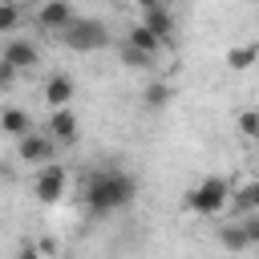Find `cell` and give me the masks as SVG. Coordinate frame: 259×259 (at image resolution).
I'll return each instance as SVG.
<instances>
[{"label":"cell","mask_w":259,"mask_h":259,"mask_svg":"<svg viewBox=\"0 0 259 259\" xmlns=\"http://www.w3.org/2000/svg\"><path fill=\"white\" fill-rule=\"evenodd\" d=\"M134 198H138V182H134V174H125L117 166H101L85 182V210L97 214V219H105L113 210H125Z\"/></svg>","instance_id":"6da1fadb"},{"label":"cell","mask_w":259,"mask_h":259,"mask_svg":"<svg viewBox=\"0 0 259 259\" xmlns=\"http://www.w3.org/2000/svg\"><path fill=\"white\" fill-rule=\"evenodd\" d=\"M231 190H235V186H231L223 174H210V178H202L198 186L186 190L182 206H186L190 214H219V210L231 206Z\"/></svg>","instance_id":"7a4b0ae2"},{"label":"cell","mask_w":259,"mask_h":259,"mask_svg":"<svg viewBox=\"0 0 259 259\" xmlns=\"http://www.w3.org/2000/svg\"><path fill=\"white\" fill-rule=\"evenodd\" d=\"M57 40H61L65 49H73V53H97V49L109 45V32H105V24L93 20V16H73V20L57 32Z\"/></svg>","instance_id":"3957f363"},{"label":"cell","mask_w":259,"mask_h":259,"mask_svg":"<svg viewBox=\"0 0 259 259\" xmlns=\"http://www.w3.org/2000/svg\"><path fill=\"white\" fill-rule=\"evenodd\" d=\"M65 186H69V170H65L61 162H45V166H36V174H32V194H36L40 202H57V198H65Z\"/></svg>","instance_id":"277c9868"},{"label":"cell","mask_w":259,"mask_h":259,"mask_svg":"<svg viewBox=\"0 0 259 259\" xmlns=\"http://www.w3.org/2000/svg\"><path fill=\"white\" fill-rule=\"evenodd\" d=\"M53 154H57V142L45 134V130H28L24 138H16V158L20 162H36V166H45V162H53Z\"/></svg>","instance_id":"5b68a950"},{"label":"cell","mask_w":259,"mask_h":259,"mask_svg":"<svg viewBox=\"0 0 259 259\" xmlns=\"http://www.w3.org/2000/svg\"><path fill=\"white\" fill-rule=\"evenodd\" d=\"M45 134H49L57 146H73V142H77V134H81V125H77V113H73L69 105H65V109H53V117H49Z\"/></svg>","instance_id":"8992f818"},{"label":"cell","mask_w":259,"mask_h":259,"mask_svg":"<svg viewBox=\"0 0 259 259\" xmlns=\"http://www.w3.org/2000/svg\"><path fill=\"white\" fill-rule=\"evenodd\" d=\"M73 16H77V12H73L69 0H45V4L36 8V24H40L45 32H61Z\"/></svg>","instance_id":"52a82bcc"},{"label":"cell","mask_w":259,"mask_h":259,"mask_svg":"<svg viewBox=\"0 0 259 259\" xmlns=\"http://www.w3.org/2000/svg\"><path fill=\"white\" fill-rule=\"evenodd\" d=\"M0 57H4L8 65H16L20 73H24V69H36V65H40V49H36L32 40H20V36H16V40H8Z\"/></svg>","instance_id":"ba28073f"},{"label":"cell","mask_w":259,"mask_h":259,"mask_svg":"<svg viewBox=\"0 0 259 259\" xmlns=\"http://www.w3.org/2000/svg\"><path fill=\"white\" fill-rule=\"evenodd\" d=\"M73 89H77V85H73L69 73H53V77L45 81V101H49L53 109H65V105L73 101Z\"/></svg>","instance_id":"9c48e42d"},{"label":"cell","mask_w":259,"mask_h":259,"mask_svg":"<svg viewBox=\"0 0 259 259\" xmlns=\"http://www.w3.org/2000/svg\"><path fill=\"white\" fill-rule=\"evenodd\" d=\"M142 24H146L154 36H162L166 45L174 40V16H170V8H166V4H162V8H146V12H142Z\"/></svg>","instance_id":"30bf717a"},{"label":"cell","mask_w":259,"mask_h":259,"mask_svg":"<svg viewBox=\"0 0 259 259\" xmlns=\"http://www.w3.org/2000/svg\"><path fill=\"white\" fill-rule=\"evenodd\" d=\"M125 45H134V49H142V53H150V57H158V53L166 49V40H162V36H154V32H150L142 20H138V24H130Z\"/></svg>","instance_id":"8fae6325"},{"label":"cell","mask_w":259,"mask_h":259,"mask_svg":"<svg viewBox=\"0 0 259 259\" xmlns=\"http://www.w3.org/2000/svg\"><path fill=\"white\" fill-rule=\"evenodd\" d=\"M28 130H32V117H28L24 109H16V105L0 109V134H8V138H24Z\"/></svg>","instance_id":"7c38bea8"},{"label":"cell","mask_w":259,"mask_h":259,"mask_svg":"<svg viewBox=\"0 0 259 259\" xmlns=\"http://www.w3.org/2000/svg\"><path fill=\"white\" fill-rule=\"evenodd\" d=\"M214 239H219V247L223 251H231V255H239V251H247L251 243H247V235H243V223H223L219 231H214Z\"/></svg>","instance_id":"4fadbf2b"},{"label":"cell","mask_w":259,"mask_h":259,"mask_svg":"<svg viewBox=\"0 0 259 259\" xmlns=\"http://www.w3.org/2000/svg\"><path fill=\"white\" fill-rule=\"evenodd\" d=\"M255 61H259V40H247V45L227 49V69H235V73H247Z\"/></svg>","instance_id":"5bb4252c"},{"label":"cell","mask_w":259,"mask_h":259,"mask_svg":"<svg viewBox=\"0 0 259 259\" xmlns=\"http://www.w3.org/2000/svg\"><path fill=\"white\" fill-rule=\"evenodd\" d=\"M231 206H235L239 214L259 210V182H243L239 190H231Z\"/></svg>","instance_id":"9a60e30c"},{"label":"cell","mask_w":259,"mask_h":259,"mask_svg":"<svg viewBox=\"0 0 259 259\" xmlns=\"http://www.w3.org/2000/svg\"><path fill=\"white\" fill-rule=\"evenodd\" d=\"M170 97H174V89H170L166 81H150V85H146V93H142L146 109H166V105H170Z\"/></svg>","instance_id":"2e32d148"},{"label":"cell","mask_w":259,"mask_h":259,"mask_svg":"<svg viewBox=\"0 0 259 259\" xmlns=\"http://www.w3.org/2000/svg\"><path fill=\"white\" fill-rule=\"evenodd\" d=\"M121 61H125L130 69H154V57L142 53V49H134V45H121Z\"/></svg>","instance_id":"e0dca14e"},{"label":"cell","mask_w":259,"mask_h":259,"mask_svg":"<svg viewBox=\"0 0 259 259\" xmlns=\"http://www.w3.org/2000/svg\"><path fill=\"white\" fill-rule=\"evenodd\" d=\"M239 134L247 142H259V109H243L239 113Z\"/></svg>","instance_id":"ac0fdd59"},{"label":"cell","mask_w":259,"mask_h":259,"mask_svg":"<svg viewBox=\"0 0 259 259\" xmlns=\"http://www.w3.org/2000/svg\"><path fill=\"white\" fill-rule=\"evenodd\" d=\"M20 24V4L16 0H0V32H12Z\"/></svg>","instance_id":"d6986e66"},{"label":"cell","mask_w":259,"mask_h":259,"mask_svg":"<svg viewBox=\"0 0 259 259\" xmlns=\"http://www.w3.org/2000/svg\"><path fill=\"white\" fill-rule=\"evenodd\" d=\"M243 235H247V243H251V247H259V210L243 214Z\"/></svg>","instance_id":"ffe728a7"},{"label":"cell","mask_w":259,"mask_h":259,"mask_svg":"<svg viewBox=\"0 0 259 259\" xmlns=\"http://www.w3.org/2000/svg\"><path fill=\"white\" fill-rule=\"evenodd\" d=\"M16 73H20V69L8 65V61L0 57V89H12V85H16Z\"/></svg>","instance_id":"44dd1931"},{"label":"cell","mask_w":259,"mask_h":259,"mask_svg":"<svg viewBox=\"0 0 259 259\" xmlns=\"http://www.w3.org/2000/svg\"><path fill=\"white\" fill-rule=\"evenodd\" d=\"M36 251H40V255H49V259H57V243H53V239H40V243H36Z\"/></svg>","instance_id":"7402d4cb"},{"label":"cell","mask_w":259,"mask_h":259,"mask_svg":"<svg viewBox=\"0 0 259 259\" xmlns=\"http://www.w3.org/2000/svg\"><path fill=\"white\" fill-rule=\"evenodd\" d=\"M16 259H45V255H40L36 247H20V255H16Z\"/></svg>","instance_id":"603a6c76"},{"label":"cell","mask_w":259,"mask_h":259,"mask_svg":"<svg viewBox=\"0 0 259 259\" xmlns=\"http://www.w3.org/2000/svg\"><path fill=\"white\" fill-rule=\"evenodd\" d=\"M134 4H138V8H142V12H146V8H162V4H166V0H134Z\"/></svg>","instance_id":"cb8c5ba5"},{"label":"cell","mask_w":259,"mask_h":259,"mask_svg":"<svg viewBox=\"0 0 259 259\" xmlns=\"http://www.w3.org/2000/svg\"><path fill=\"white\" fill-rule=\"evenodd\" d=\"M57 259H61V255H57ZM65 259H69V255H65Z\"/></svg>","instance_id":"d4e9b609"}]
</instances>
